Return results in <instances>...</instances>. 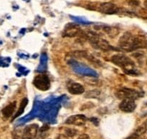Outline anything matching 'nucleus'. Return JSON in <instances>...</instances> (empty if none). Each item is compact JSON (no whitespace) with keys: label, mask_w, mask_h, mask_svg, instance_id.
Instances as JSON below:
<instances>
[{"label":"nucleus","mask_w":147,"mask_h":139,"mask_svg":"<svg viewBox=\"0 0 147 139\" xmlns=\"http://www.w3.org/2000/svg\"><path fill=\"white\" fill-rule=\"evenodd\" d=\"M101 95V90L99 89H93V90H90L87 91L86 93H84L83 96L85 98L87 99H93V98H98L100 97Z\"/></svg>","instance_id":"nucleus-13"},{"label":"nucleus","mask_w":147,"mask_h":139,"mask_svg":"<svg viewBox=\"0 0 147 139\" xmlns=\"http://www.w3.org/2000/svg\"><path fill=\"white\" fill-rule=\"evenodd\" d=\"M39 130V126L36 123L27 125L22 129V139H35Z\"/></svg>","instance_id":"nucleus-6"},{"label":"nucleus","mask_w":147,"mask_h":139,"mask_svg":"<svg viewBox=\"0 0 147 139\" xmlns=\"http://www.w3.org/2000/svg\"><path fill=\"white\" fill-rule=\"evenodd\" d=\"M67 90L72 95H81L85 93L84 87L80 83L76 82H73L67 85Z\"/></svg>","instance_id":"nucleus-11"},{"label":"nucleus","mask_w":147,"mask_h":139,"mask_svg":"<svg viewBox=\"0 0 147 139\" xmlns=\"http://www.w3.org/2000/svg\"><path fill=\"white\" fill-rule=\"evenodd\" d=\"M27 103H28V100H27V97H24V98L22 99V103H20V108H19L18 111L17 112V113L15 114L14 117L13 118V119L15 118H17V117H18V116H20L21 114H22V113L24 112V108H25V107L27 106Z\"/></svg>","instance_id":"nucleus-15"},{"label":"nucleus","mask_w":147,"mask_h":139,"mask_svg":"<svg viewBox=\"0 0 147 139\" xmlns=\"http://www.w3.org/2000/svg\"><path fill=\"white\" fill-rule=\"evenodd\" d=\"M87 122V118L82 114L70 115L66 119L65 123L67 125H73L76 126H83Z\"/></svg>","instance_id":"nucleus-8"},{"label":"nucleus","mask_w":147,"mask_h":139,"mask_svg":"<svg viewBox=\"0 0 147 139\" xmlns=\"http://www.w3.org/2000/svg\"><path fill=\"white\" fill-rule=\"evenodd\" d=\"M97 9L98 11L105 14H115L119 11V7L112 2L101 3L99 4Z\"/></svg>","instance_id":"nucleus-7"},{"label":"nucleus","mask_w":147,"mask_h":139,"mask_svg":"<svg viewBox=\"0 0 147 139\" xmlns=\"http://www.w3.org/2000/svg\"><path fill=\"white\" fill-rule=\"evenodd\" d=\"M78 139H90V136H88V134L86 133H83V134L80 135L78 138Z\"/></svg>","instance_id":"nucleus-19"},{"label":"nucleus","mask_w":147,"mask_h":139,"mask_svg":"<svg viewBox=\"0 0 147 139\" xmlns=\"http://www.w3.org/2000/svg\"><path fill=\"white\" fill-rule=\"evenodd\" d=\"M119 44L121 48L126 51H133L146 48V40L144 37L134 36L131 33L126 32L119 40Z\"/></svg>","instance_id":"nucleus-1"},{"label":"nucleus","mask_w":147,"mask_h":139,"mask_svg":"<svg viewBox=\"0 0 147 139\" xmlns=\"http://www.w3.org/2000/svg\"><path fill=\"white\" fill-rule=\"evenodd\" d=\"M139 137H141V136H139L138 135H136V133H134L133 134H131L130 136H129V137L126 138V139H138Z\"/></svg>","instance_id":"nucleus-20"},{"label":"nucleus","mask_w":147,"mask_h":139,"mask_svg":"<svg viewBox=\"0 0 147 139\" xmlns=\"http://www.w3.org/2000/svg\"><path fill=\"white\" fill-rule=\"evenodd\" d=\"M16 107H17V102L14 101L7 105L4 108H3L2 115L4 118L8 119L10 117H11L12 115L14 114V111H15Z\"/></svg>","instance_id":"nucleus-12"},{"label":"nucleus","mask_w":147,"mask_h":139,"mask_svg":"<svg viewBox=\"0 0 147 139\" xmlns=\"http://www.w3.org/2000/svg\"><path fill=\"white\" fill-rule=\"evenodd\" d=\"M13 139H22V129L17 128L12 133Z\"/></svg>","instance_id":"nucleus-18"},{"label":"nucleus","mask_w":147,"mask_h":139,"mask_svg":"<svg viewBox=\"0 0 147 139\" xmlns=\"http://www.w3.org/2000/svg\"><path fill=\"white\" fill-rule=\"evenodd\" d=\"M103 31L105 32L106 34H108L111 37H115L119 33V29L116 28V27H107V26H105L103 27Z\"/></svg>","instance_id":"nucleus-14"},{"label":"nucleus","mask_w":147,"mask_h":139,"mask_svg":"<svg viewBox=\"0 0 147 139\" xmlns=\"http://www.w3.org/2000/svg\"><path fill=\"white\" fill-rule=\"evenodd\" d=\"M138 139H142V138H141V137H139V138H138Z\"/></svg>","instance_id":"nucleus-22"},{"label":"nucleus","mask_w":147,"mask_h":139,"mask_svg":"<svg viewBox=\"0 0 147 139\" xmlns=\"http://www.w3.org/2000/svg\"><path fill=\"white\" fill-rule=\"evenodd\" d=\"M115 95H116V97L120 99V100L128 98L135 100L140 97V93L137 90L126 87H121L119 90H118L115 93Z\"/></svg>","instance_id":"nucleus-4"},{"label":"nucleus","mask_w":147,"mask_h":139,"mask_svg":"<svg viewBox=\"0 0 147 139\" xmlns=\"http://www.w3.org/2000/svg\"><path fill=\"white\" fill-rule=\"evenodd\" d=\"M136 107V104L135 103V100L132 99H123L119 104V108L124 113H132L134 111Z\"/></svg>","instance_id":"nucleus-9"},{"label":"nucleus","mask_w":147,"mask_h":139,"mask_svg":"<svg viewBox=\"0 0 147 139\" xmlns=\"http://www.w3.org/2000/svg\"><path fill=\"white\" fill-rule=\"evenodd\" d=\"M136 135H138L139 136H142L146 133V123L144 122L142 125H141L140 126L136 128V130L134 132Z\"/></svg>","instance_id":"nucleus-16"},{"label":"nucleus","mask_w":147,"mask_h":139,"mask_svg":"<svg viewBox=\"0 0 147 139\" xmlns=\"http://www.w3.org/2000/svg\"><path fill=\"white\" fill-rule=\"evenodd\" d=\"M82 32L81 28L76 24H68L64 30V35L67 37H74L80 35Z\"/></svg>","instance_id":"nucleus-10"},{"label":"nucleus","mask_w":147,"mask_h":139,"mask_svg":"<svg viewBox=\"0 0 147 139\" xmlns=\"http://www.w3.org/2000/svg\"><path fill=\"white\" fill-rule=\"evenodd\" d=\"M85 37L89 40L92 46L94 48L103 51H109L112 50V47L106 40L100 38L98 35L93 32H87L85 34Z\"/></svg>","instance_id":"nucleus-2"},{"label":"nucleus","mask_w":147,"mask_h":139,"mask_svg":"<svg viewBox=\"0 0 147 139\" xmlns=\"http://www.w3.org/2000/svg\"></svg>","instance_id":"nucleus-23"},{"label":"nucleus","mask_w":147,"mask_h":139,"mask_svg":"<svg viewBox=\"0 0 147 139\" xmlns=\"http://www.w3.org/2000/svg\"><path fill=\"white\" fill-rule=\"evenodd\" d=\"M33 84L37 89L42 91L47 90L50 87V82L48 77L45 75H39L34 78Z\"/></svg>","instance_id":"nucleus-5"},{"label":"nucleus","mask_w":147,"mask_h":139,"mask_svg":"<svg viewBox=\"0 0 147 139\" xmlns=\"http://www.w3.org/2000/svg\"><path fill=\"white\" fill-rule=\"evenodd\" d=\"M78 134V130L75 128H67L65 129V135L69 138H73Z\"/></svg>","instance_id":"nucleus-17"},{"label":"nucleus","mask_w":147,"mask_h":139,"mask_svg":"<svg viewBox=\"0 0 147 139\" xmlns=\"http://www.w3.org/2000/svg\"><path fill=\"white\" fill-rule=\"evenodd\" d=\"M111 62L116 66L124 69L126 71L132 70L131 67L134 66V62L128 56L123 54H116L111 57Z\"/></svg>","instance_id":"nucleus-3"},{"label":"nucleus","mask_w":147,"mask_h":139,"mask_svg":"<svg viewBox=\"0 0 147 139\" xmlns=\"http://www.w3.org/2000/svg\"><path fill=\"white\" fill-rule=\"evenodd\" d=\"M57 139H69V137H67V136L65 134H59L58 136H57Z\"/></svg>","instance_id":"nucleus-21"}]
</instances>
